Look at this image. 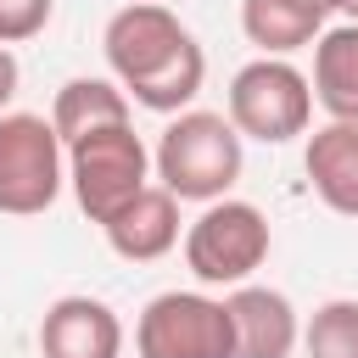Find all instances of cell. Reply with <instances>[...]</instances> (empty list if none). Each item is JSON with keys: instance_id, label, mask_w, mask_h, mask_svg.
Listing matches in <instances>:
<instances>
[{"instance_id": "cell-5", "label": "cell", "mask_w": 358, "mask_h": 358, "mask_svg": "<svg viewBox=\"0 0 358 358\" xmlns=\"http://www.w3.org/2000/svg\"><path fill=\"white\" fill-rule=\"evenodd\" d=\"M229 123L241 129V140H263V145H285L296 134H308L313 117V78L302 67H291L285 56H257L229 78V101H224Z\"/></svg>"}, {"instance_id": "cell-1", "label": "cell", "mask_w": 358, "mask_h": 358, "mask_svg": "<svg viewBox=\"0 0 358 358\" xmlns=\"http://www.w3.org/2000/svg\"><path fill=\"white\" fill-rule=\"evenodd\" d=\"M101 50H106L112 78L145 112H168L173 117L201 95L207 50L196 45V34L162 0H129L123 11H112L106 34H101Z\"/></svg>"}, {"instance_id": "cell-13", "label": "cell", "mask_w": 358, "mask_h": 358, "mask_svg": "<svg viewBox=\"0 0 358 358\" xmlns=\"http://www.w3.org/2000/svg\"><path fill=\"white\" fill-rule=\"evenodd\" d=\"M241 34L263 56H291L324 34V11L313 0H241Z\"/></svg>"}, {"instance_id": "cell-6", "label": "cell", "mask_w": 358, "mask_h": 358, "mask_svg": "<svg viewBox=\"0 0 358 358\" xmlns=\"http://www.w3.org/2000/svg\"><path fill=\"white\" fill-rule=\"evenodd\" d=\"M268 218L263 207L252 201H235V196H218L196 213V224L185 229V268L201 280V285H246L263 257H268Z\"/></svg>"}, {"instance_id": "cell-9", "label": "cell", "mask_w": 358, "mask_h": 358, "mask_svg": "<svg viewBox=\"0 0 358 358\" xmlns=\"http://www.w3.org/2000/svg\"><path fill=\"white\" fill-rule=\"evenodd\" d=\"M229 319H235V358H291L302 341L296 308L274 285H229Z\"/></svg>"}, {"instance_id": "cell-3", "label": "cell", "mask_w": 358, "mask_h": 358, "mask_svg": "<svg viewBox=\"0 0 358 358\" xmlns=\"http://www.w3.org/2000/svg\"><path fill=\"white\" fill-rule=\"evenodd\" d=\"M67 185V140L45 112H0V213H50Z\"/></svg>"}, {"instance_id": "cell-12", "label": "cell", "mask_w": 358, "mask_h": 358, "mask_svg": "<svg viewBox=\"0 0 358 358\" xmlns=\"http://www.w3.org/2000/svg\"><path fill=\"white\" fill-rule=\"evenodd\" d=\"M313 101L336 123H358V22H336L313 39Z\"/></svg>"}, {"instance_id": "cell-8", "label": "cell", "mask_w": 358, "mask_h": 358, "mask_svg": "<svg viewBox=\"0 0 358 358\" xmlns=\"http://www.w3.org/2000/svg\"><path fill=\"white\" fill-rule=\"evenodd\" d=\"M39 352L45 358H123V319L101 296H56L39 319Z\"/></svg>"}, {"instance_id": "cell-7", "label": "cell", "mask_w": 358, "mask_h": 358, "mask_svg": "<svg viewBox=\"0 0 358 358\" xmlns=\"http://www.w3.org/2000/svg\"><path fill=\"white\" fill-rule=\"evenodd\" d=\"M134 358H235V319L224 296L162 291L134 319Z\"/></svg>"}, {"instance_id": "cell-11", "label": "cell", "mask_w": 358, "mask_h": 358, "mask_svg": "<svg viewBox=\"0 0 358 358\" xmlns=\"http://www.w3.org/2000/svg\"><path fill=\"white\" fill-rule=\"evenodd\" d=\"M302 168H308V185L313 196L341 213V218H358V123H324L308 134V151H302Z\"/></svg>"}, {"instance_id": "cell-4", "label": "cell", "mask_w": 358, "mask_h": 358, "mask_svg": "<svg viewBox=\"0 0 358 358\" xmlns=\"http://www.w3.org/2000/svg\"><path fill=\"white\" fill-rule=\"evenodd\" d=\"M151 151L134 134V123H112L95 134H78L67 145V185L90 224H106L123 201H134L151 185Z\"/></svg>"}, {"instance_id": "cell-10", "label": "cell", "mask_w": 358, "mask_h": 358, "mask_svg": "<svg viewBox=\"0 0 358 358\" xmlns=\"http://www.w3.org/2000/svg\"><path fill=\"white\" fill-rule=\"evenodd\" d=\"M179 196L168 185H145L134 201H123L101 229H106V246L123 257V263H157L179 246Z\"/></svg>"}, {"instance_id": "cell-15", "label": "cell", "mask_w": 358, "mask_h": 358, "mask_svg": "<svg viewBox=\"0 0 358 358\" xmlns=\"http://www.w3.org/2000/svg\"><path fill=\"white\" fill-rule=\"evenodd\" d=\"M308 358H358V296H330L302 324Z\"/></svg>"}, {"instance_id": "cell-14", "label": "cell", "mask_w": 358, "mask_h": 358, "mask_svg": "<svg viewBox=\"0 0 358 358\" xmlns=\"http://www.w3.org/2000/svg\"><path fill=\"white\" fill-rule=\"evenodd\" d=\"M50 123H56V134H62L67 145H73L78 134L129 123V90H123L117 78H67V84L56 90Z\"/></svg>"}, {"instance_id": "cell-17", "label": "cell", "mask_w": 358, "mask_h": 358, "mask_svg": "<svg viewBox=\"0 0 358 358\" xmlns=\"http://www.w3.org/2000/svg\"><path fill=\"white\" fill-rule=\"evenodd\" d=\"M17 78H22V67H17V56L0 45V112L11 106V95H17Z\"/></svg>"}, {"instance_id": "cell-16", "label": "cell", "mask_w": 358, "mask_h": 358, "mask_svg": "<svg viewBox=\"0 0 358 358\" xmlns=\"http://www.w3.org/2000/svg\"><path fill=\"white\" fill-rule=\"evenodd\" d=\"M45 22H50V0H0V45H22L45 34Z\"/></svg>"}, {"instance_id": "cell-2", "label": "cell", "mask_w": 358, "mask_h": 358, "mask_svg": "<svg viewBox=\"0 0 358 358\" xmlns=\"http://www.w3.org/2000/svg\"><path fill=\"white\" fill-rule=\"evenodd\" d=\"M151 162H157V185H168L179 201H201L207 207V201L235 190V179L246 168V151H241V129L229 123V112L185 106L162 129Z\"/></svg>"}, {"instance_id": "cell-19", "label": "cell", "mask_w": 358, "mask_h": 358, "mask_svg": "<svg viewBox=\"0 0 358 358\" xmlns=\"http://www.w3.org/2000/svg\"><path fill=\"white\" fill-rule=\"evenodd\" d=\"M341 11H347V17H352V22H358V0H347V6H341Z\"/></svg>"}, {"instance_id": "cell-18", "label": "cell", "mask_w": 358, "mask_h": 358, "mask_svg": "<svg viewBox=\"0 0 358 358\" xmlns=\"http://www.w3.org/2000/svg\"><path fill=\"white\" fill-rule=\"evenodd\" d=\"M313 6H319V11H324V17H330V11H341V6H347V0H313Z\"/></svg>"}]
</instances>
